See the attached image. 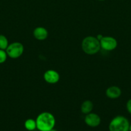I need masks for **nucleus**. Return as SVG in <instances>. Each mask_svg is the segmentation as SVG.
Here are the masks:
<instances>
[{"mask_svg": "<svg viewBox=\"0 0 131 131\" xmlns=\"http://www.w3.org/2000/svg\"><path fill=\"white\" fill-rule=\"evenodd\" d=\"M130 123L123 116H116L112 119L109 125V131H129Z\"/></svg>", "mask_w": 131, "mask_h": 131, "instance_id": "nucleus-3", "label": "nucleus"}, {"mask_svg": "<svg viewBox=\"0 0 131 131\" xmlns=\"http://www.w3.org/2000/svg\"><path fill=\"white\" fill-rule=\"evenodd\" d=\"M129 131H131V124H130V127H129Z\"/></svg>", "mask_w": 131, "mask_h": 131, "instance_id": "nucleus-15", "label": "nucleus"}, {"mask_svg": "<svg viewBox=\"0 0 131 131\" xmlns=\"http://www.w3.org/2000/svg\"><path fill=\"white\" fill-rule=\"evenodd\" d=\"M92 109H93V103L92 102V101H89V100L83 101L81 104V112L85 115L91 113Z\"/></svg>", "mask_w": 131, "mask_h": 131, "instance_id": "nucleus-10", "label": "nucleus"}, {"mask_svg": "<svg viewBox=\"0 0 131 131\" xmlns=\"http://www.w3.org/2000/svg\"><path fill=\"white\" fill-rule=\"evenodd\" d=\"M126 108H127V111L130 115H131V99L128 100L126 104Z\"/></svg>", "mask_w": 131, "mask_h": 131, "instance_id": "nucleus-14", "label": "nucleus"}, {"mask_svg": "<svg viewBox=\"0 0 131 131\" xmlns=\"http://www.w3.org/2000/svg\"><path fill=\"white\" fill-rule=\"evenodd\" d=\"M44 79L50 84H55L60 80L59 72L55 70H48L44 74Z\"/></svg>", "mask_w": 131, "mask_h": 131, "instance_id": "nucleus-7", "label": "nucleus"}, {"mask_svg": "<svg viewBox=\"0 0 131 131\" xmlns=\"http://www.w3.org/2000/svg\"><path fill=\"white\" fill-rule=\"evenodd\" d=\"M24 50V46L21 42H15L10 43L5 51L10 58L16 59L22 56Z\"/></svg>", "mask_w": 131, "mask_h": 131, "instance_id": "nucleus-4", "label": "nucleus"}, {"mask_svg": "<svg viewBox=\"0 0 131 131\" xmlns=\"http://www.w3.org/2000/svg\"><path fill=\"white\" fill-rule=\"evenodd\" d=\"M24 127L29 131H33L37 129L36 121L32 118L27 119L24 122Z\"/></svg>", "mask_w": 131, "mask_h": 131, "instance_id": "nucleus-11", "label": "nucleus"}, {"mask_svg": "<svg viewBox=\"0 0 131 131\" xmlns=\"http://www.w3.org/2000/svg\"><path fill=\"white\" fill-rule=\"evenodd\" d=\"M37 129L39 131H50L54 129L56 123L55 118L51 113L42 112L35 120Z\"/></svg>", "mask_w": 131, "mask_h": 131, "instance_id": "nucleus-1", "label": "nucleus"}, {"mask_svg": "<svg viewBox=\"0 0 131 131\" xmlns=\"http://www.w3.org/2000/svg\"><path fill=\"white\" fill-rule=\"evenodd\" d=\"M101 48L105 51H110L115 49L118 46V42L115 38L110 36L103 37L100 40Z\"/></svg>", "mask_w": 131, "mask_h": 131, "instance_id": "nucleus-5", "label": "nucleus"}, {"mask_svg": "<svg viewBox=\"0 0 131 131\" xmlns=\"http://www.w3.org/2000/svg\"><path fill=\"white\" fill-rule=\"evenodd\" d=\"M8 45V38L3 35H0V49L6 50Z\"/></svg>", "mask_w": 131, "mask_h": 131, "instance_id": "nucleus-12", "label": "nucleus"}, {"mask_svg": "<svg viewBox=\"0 0 131 131\" xmlns=\"http://www.w3.org/2000/svg\"><path fill=\"white\" fill-rule=\"evenodd\" d=\"M33 37L38 40H44L48 36V31L44 27H37L33 31Z\"/></svg>", "mask_w": 131, "mask_h": 131, "instance_id": "nucleus-9", "label": "nucleus"}, {"mask_svg": "<svg viewBox=\"0 0 131 131\" xmlns=\"http://www.w3.org/2000/svg\"><path fill=\"white\" fill-rule=\"evenodd\" d=\"M81 46L83 52L89 55L98 53L101 49L100 40L92 36H88L83 38Z\"/></svg>", "mask_w": 131, "mask_h": 131, "instance_id": "nucleus-2", "label": "nucleus"}, {"mask_svg": "<svg viewBox=\"0 0 131 131\" xmlns=\"http://www.w3.org/2000/svg\"><path fill=\"white\" fill-rule=\"evenodd\" d=\"M84 122L86 125L91 127H96L101 124V118L97 114L94 113H90L86 115Z\"/></svg>", "mask_w": 131, "mask_h": 131, "instance_id": "nucleus-6", "label": "nucleus"}, {"mask_svg": "<svg viewBox=\"0 0 131 131\" xmlns=\"http://www.w3.org/2000/svg\"><path fill=\"white\" fill-rule=\"evenodd\" d=\"M98 1H105V0H98Z\"/></svg>", "mask_w": 131, "mask_h": 131, "instance_id": "nucleus-17", "label": "nucleus"}, {"mask_svg": "<svg viewBox=\"0 0 131 131\" xmlns=\"http://www.w3.org/2000/svg\"><path fill=\"white\" fill-rule=\"evenodd\" d=\"M50 131H57V130H55V129H51V130H50Z\"/></svg>", "mask_w": 131, "mask_h": 131, "instance_id": "nucleus-16", "label": "nucleus"}, {"mask_svg": "<svg viewBox=\"0 0 131 131\" xmlns=\"http://www.w3.org/2000/svg\"><path fill=\"white\" fill-rule=\"evenodd\" d=\"M107 97L111 99H116L119 98L121 95V90L117 86H111L109 87L105 91Z\"/></svg>", "mask_w": 131, "mask_h": 131, "instance_id": "nucleus-8", "label": "nucleus"}, {"mask_svg": "<svg viewBox=\"0 0 131 131\" xmlns=\"http://www.w3.org/2000/svg\"><path fill=\"white\" fill-rule=\"evenodd\" d=\"M7 54L5 50L0 49V64L3 63L7 59Z\"/></svg>", "mask_w": 131, "mask_h": 131, "instance_id": "nucleus-13", "label": "nucleus"}]
</instances>
